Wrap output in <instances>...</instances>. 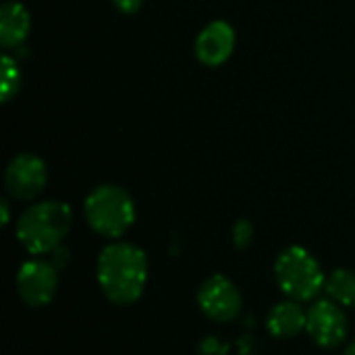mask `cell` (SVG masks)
<instances>
[{
    "mask_svg": "<svg viewBox=\"0 0 355 355\" xmlns=\"http://www.w3.org/2000/svg\"><path fill=\"white\" fill-rule=\"evenodd\" d=\"M343 355H355V341L349 345V347H347V349H345V354Z\"/></svg>",
    "mask_w": 355,
    "mask_h": 355,
    "instance_id": "e0dca14e",
    "label": "cell"
},
{
    "mask_svg": "<svg viewBox=\"0 0 355 355\" xmlns=\"http://www.w3.org/2000/svg\"><path fill=\"white\" fill-rule=\"evenodd\" d=\"M87 225L102 237L116 239L135 223V204L119 185H98L83 204Z\"/></svg>",
    "mask_w": 355,
    "mask_h": 355,
    "instance_id": "3957f363",
    "label": "cell"
},
{
    "mask_svg": "<svg viewBox=\"0 0 355 355\" xmlns=\"http://www.w3.org/2000/svg\"><path fill=\"white\" fill-rule=\"evenodd\" d=\"M306 331L316 345L333 349L341 345L347 337L345 312L333 300H320L308 310Z\"/></svg>",
    "mask_w": 355,
    "mask_h": 355,
    "instance_id": "52a82bcc",
    "label": "cell"
},
{
    "mask_svg": "<svg viewBox=\"0 0 355 355\" xmlns=\"http://www.w3.org/2000/svg\"><path fill=\"white\" fill-rule=\"evenodd\" d=\"M0 73H2V83H0V87H2V102H8L19 92V85H21V73H19L17 60L10 58V56H2Z\"/></svg>",
    "mask_w": 355,
    "mask_h": 355,
    "instance_id": "4fadbf2b",
    "label": "cell"
},
{
    "mask_svg": "<svg viewBox=\"0 0 355 355\" xmlns=\"http://www.w3.org/2000/svg\"><path fill=\"white\" fill-rule=\"evenodd\" d=\"M200 310L214 322H231L241 312V293L225 275H212L198 291Z\"/></svg>",
    "mask_w": 355,
    "mask_h": 355,
    "instance_id": "5b68a950",
    "label": "cell"
},
{
    "mask_svg": "<svg viewBox=\"0 0 355 355\" xmlns=\"http://www.w3.org/2000/svg\"><path fill=\"white\" fill-rule=\"evenodd\" d=\"M141 2H144V0H112V4H114L121 12H127V15L137 12L139 6H141Z\"/></svg>",
    "mask_w": 355,
    "mask_h": 355,
    "instance_id": "9a60e30c",
    "label": "cell"
},
{
    "mask_svg": "<svg viewBox=\"0 0 355 355\" xmlns=\"http://www.w3.org/2000/svg\"><path fill=\"white\" fill-rule=\"evenodd\" d=\"M306 320H308V312H304L297 302H283L268 312L266 327L272 337L291 339L306 329Z\"/></svg>",
    "mask_w": 355,
    "mask_h": 355,
    "instance_id": "30bf717a",
    "label": "cell"
},
{
    "mask_svg": "<svg viewBox=\"0 0 355 355\" xmlns=\"http://www.w3.org/2000/svg\"><path fill=\"white\" fill-rule=\"evenodd\" d=\"M324 291L331 300L339 306H354L355 304V272L347 268L333 270L324 281Z\"/></svg>",
    "mask_w": 355,
    "mask_h": 355,
    "instance_id": "7c38bea8",
    "label": "cell"
},
{
    "mask_svg": "<svg viewBox=\"0 0 355 355\" xmlns=\"http://www.w3.org/2000/svg\"><path fill=\"white\" fill-rule=\"evenodd\" d=\"M17 291L19 297L31 306H48L58 291V275L54 264L46 260H27L17 272Z\"/></svg>",
    "mask_w": 355,
    "mask_h": 355,
    "instance_id": "8992f818",
    "label": "cell"
},
{
    "mask_svg": "<svg viewBox=\"0 0 355 355\" xmlns=\"http://www.w3.org/2000/svg\"><path fill=\"white\" fill-rule=\"evenodd\" d=\"M275 279L279 289L293 302L314 300L324 289V272L318 260L304 248L291 245L277 258Z\"/></svg>",
    "mask_w": 355,
    "mask_h": 355,
    "instance_id": "277c9868",
    "label": "cell"
},
{
    "mask_svg": "<svg viewBox=\"0 0 355 355\" xmlns=\"http://www.w3.org/2000/svg\"><path fill=\"white\" fill-rule=\"evenodd\" d=\"M2 223L4 225L8 223V204H6V200H2Z\"/></svg>",
    "mask_w": 355,
    "mask_h": 355,
    "instance_id": "2e32d148",
    "label": "cell"
},
{
    "mask_svg": "<svg viewBox=\"0 0 355 355\" xmlns=\"http://www.w3.org/2000/svg\"><path fill=\"white\" fill-rule=\"evenodd\" d=\"M31 19L23 4L19 2H6L0 8V42L4 48L19 46L29 31Z\"/></svg>",
    "mask_w": 355,
    "mask_h": 355,
    "instance_id": "8fae6325",
    "label": "cell"
},
{
    "mask_svg": "<svg viewBox=\"0 0 355 355\" xmlns=\"http://www.w3.org/2000/svg\"><path fill=\"white\" fill-rule=\"evenodd\" d=\"M48 181V171L42 158L33 154L15 156L4 173L6 189L17 200H33L42 193Z\"/></svg>",
    "mask_w": 355,
    "mask_h": 355,
    "instance_id": "ba28073f",
    "label": "cell"
},
{
    "mask_svg": "<svg viewBox=\"0 0 355 355\" xmlns=\"http://www.w3.org/2000/svg\"><path fill=\"white\" fill-rule=\"evenodd\" d=\"M235 48V31L227 21L208 23L196 40V56L208 67L223 64Z\"/></svg>",
    "mask_w": 355,
    "mask_h": 355,
    "instance_id": "9c48e42d",
    "label": "cell"
},
{
    "mask_svg": "<svg viewBox=\"0 0 355 355\" xmlns=\"http://www.w3.org/2000/svg\"><path fill=\"white\" fill-rule=\"evenodd\" d=\"M96 275L108 302L129 306L144 293L148 281V258L141 248L127 241H114L100 252Z\"/></svg>",
    "mask_w": 355,
    "mask_h": 355,
    "instance_id": "6da1fadb",
    "label": "cell"
},
{
    "mask_svg": "<svg viewBox=\"0 0 355 355\" xmlns=\"http://www.w3.org/2000/svg\"><path fill=\"white\" fill-rule=\"evenodd\" d=\"M71 225L73 212L67 204L56 200L40 202L19 216L17 239L33 256L48 254L62 243L71 231Z\"/></svg>",
    "mask_w": 355,
    "mask_h": 355,
    "instance_id": "7a4b0ae2",
    "label": "cell"
},
{
    "mask_svg": "<svg viewBox=\"0 0 355 355\" xmlns=\"http://www.w3.org/2000/svg\"><path fill=\"white\" fill-rule=\"evenodd\" d=\"M233 239L239 248H245L252 241V225L248 220H239L233 229Z\"/></svg>",
    "mask_w": 355,
    "mask_h": 355,
    "instance_id": "5bb4252c",
    "label": "cell"
}]
</instances>
